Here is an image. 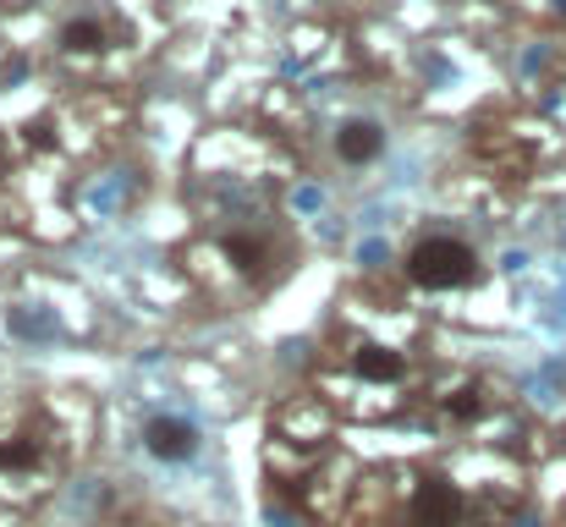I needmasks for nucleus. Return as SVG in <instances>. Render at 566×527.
<instances>
[{
	"label": "nucleus",
	"instance_id": "0eeeda50",
	"mask_svg": "<svg viewBox=\"0 0 566 527\" xmlns=\"http://www.w3.org/2000/svg\"><path fill=\"white\" fill-rule=\"evenodd\" d=\"M434 407H440V423H451V429H473V423L490 412V401H484V390H479L473 379H451V384H440Z\"/></svg>",
	"mask_w": 566,
	"mask_h": 527
},
{
	"label": "nucleus",
	"instance_id": "39448f33",
	"mask_svg": "<svg viewBox=\"0 0 566 527\" xmlns=\"http://www.w3.org/2000/svg\"><path fill=\"white\" fill-rule=\"evenodd\" d=\"M220 259L237 275H270L275 270V242H270V231H226L220 236Z\"/></svg>",
	"mask_w": 566,
	"mask_h": 527
},
{
	"label": "nucleus",
	"instance_id": "6e6552de",
	"mask_svg": "<svg viewBox=\"0 0 566 527\" xmlns=\"http://www.w3.org/2000/svg\"><path fill=\"white\" fill-rule=\"evenodd\" d=\"M385 155V127L379 122H342L336 127V160L342 166H375Z\"/></svg>",
	"mask_w": 566,
	"mask_h": 527
},
{
	"label": "nucleus",
	"instance_id": "20e7f679",
	"mask_svg": "<svg viewBox=\"0 0 566 527\" xmlns=\"http://www.w3.org/2000/svg\"><path fill=\"white\" fill-rule=\"evenodd\" d=\"M144 451H149L155 462H166V467H182V462L198 456V429H192L188 418L160 412V418L144 423Z\"/></svg>",
	"mask_w": 566,
	"mask_h": 527
},
{
	"label": "nucleus",
	"instance_id": "7ed1b4c3",
	"mask_svg": "<svg viewBox=\"0 0 566 527\" xmlns=\"http://www.w3.org/2000/svg\"><path fill=\"white\" fill-rule=\"evenodd\" d=\"M44 429L33 423H17V429H0V478H39L50 451H44Z\"/></svg>",
	"mask_w": 566,
	"mask_h": 527
},
{
	"label": "nucleus",
	"instance_id": "f03ea898",
	"mask_svg": "<svg viewBox=\"0 0 566 527\" xmlns=\"http://www.w3.org/2000/svg\"><path fill=\"white\" fill-rule=\"evenodd\" d=\"M468 517V495L440 478V473H423L407 495V527H462Z\"/></svg>",
	"mask_w": 566,
	"mask_h": 527
},
{
	"label": "nucleus",
	"instance_id": "423d86ee",
	"mask_svg": "<svg viewBox=\"0 0 566 527\" xmlns=\"http://www.w3.org/2000/svg\"><path fill=\"white\" fill-rule=\"evenodd\" d=\"M347 368H353V379H364V384H401L407 379V357L396 347H379V341H358L353 357H347Z\"/></svg>",
	"mask_w": 566,
	"mask_h": 527
},
{
	"label": "nucleus",
	"instance_id": "1a4fd4ad",
	"mask_svg": "<svg viewBox=\"0 0 566 527\" xmlns=\"http://www.w3.org/2000/svg\"><path fill=\"white\" fill-rule=\"evenodd\" d=\"M55 44H61L66 55H99V50L111 44V22H105L99 11H77V17L61 22Z\"/></svg>",
	"mask_w": 566,
	"mask_h": 527
},
{
	"label": "nucleus",
	"instance_id": "f257e3e1",
	"mask_svg": "<svg viewBox=\"0 0 566 527\" xmlns=\"http://www.w3.org/2000/svg\"><path fill=\"white\" fill-rule=\"evenodd\" d=\"M479 275H484V264H479V253H473L462 236L434 231V236H418V242L407 247V281L423 286V292H462V286H473Z\"/></svg>",
	"mask_w": 566,
	"mask_h": 527
}]
</instances>
